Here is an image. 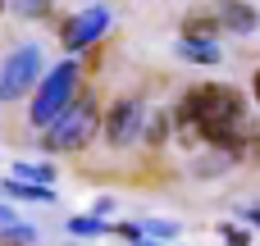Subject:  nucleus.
<instances>
[{"instance_id":"1","label":"nucleus","mask_w":260,"mask_h":246,"mask_svg":"<svg viewBox=\"0 0 260 246\" xmlns=\"http://www.w3.org/2000/svg\"><path fill=\"white\" fill-rule=\"evenodd\" d=\"M183 119H197L201 137L210 146H219V151H238V142H242L233 132V123L242 119V96L229 82H201V87H192L187 100H183Z\"/></svg>"},{"instance_id":"2","label":"nucleus","mask_w":260,"mask_h":246,"mask_svg":"<svg viewBox=\"0 0 260 246\" xmlns=\"http://www.w3.org/2000/svg\"><path fill=\"white\" fill-rule=\"evenodd\" d=\"M91 128H96V100L91 96H73L50 123H46V151H73V146H82L87 137H91Z\"/></svg>"},{"instance_id":"3","label":"nucleus","mask_w":260,"mask_h":246,"mask_svg":"<svg viewBox=\"0 0 260 246\" xmlns=\"http://www.w3.org/2000/svg\"><path fill=\"white\" fill-rule=\"evenodd\" d=\"M73 91H78V64L69 59V64H55L50 68V78L41 82V91H37V105H32V123H50L69 100H73Z\"/></svg>"},{"instance_id":"4","label":"nucleus","mask_w":260,"mask_h":246,"mask_svg":"<svg viewBox=\"0 0 260 246\" xmlns=\"http://www.w3.org/2000/svg\"><path fill=\"white\" fill-rule=\"evenodd\" d=\"M37 68H41V50H37V46H23V50L0 68V100L23 96V91L37 82Z\"/></svg>"},{"instance_id":"5","label":"nucleus","mask_w":260,"mask_h":246,"mask_svg":"<svg viewBox=\"0 0 260 246\" xmlns=\"http://www.w3.org/2000/svg\"><path fill=\"white\" fill-rule=\"evenodd\" d=\"M105 27H110V14H105L101 5H91V9H82L78 18H69V27H64V46H69V50H82V46H91Z\"/></svg>"},{"instance_id":"6","label":"nucleus","mask_w":260,"mask_h":246,"mask_svg":"<svg viewBox=\"0 0 260 246\" xmlns=\"http://www.w3.org/2000/svg\"><path fill=\"white\" fill-rule=\"evenodd\" d=\"M137 123H142V105H137V100H119V105L110 110V119H105V137L123 146V142L137 137Z\"/></svg>"},{"instance_id":"7","label":"nucleus","mask_w":260,"mask_h":246,"mask_svg":"<svg viewBox=\"0 0 260 246\" xmlns=\"http://www.w3.org/2000/svg\"><path fill=\"white\" fill-rule=\"evenodd\" d=\"M215 23H219V27H229V32H251V27H256V9L233 5V0H229V5H219V9H215Z\"/></svg>"},{"instance_id":"8","label":"nucleus","mask_w":260,"mask_h":246,"mask_svg":"<svg viewBox=\"0 0 260 246\" xmlns=\"http://www.w3.org/2000/svg\"><path fill=\"white\" fill-rule=\"evenodd\" d=\"M183 55H187V59H206V64H215V59H219V50H215L210 41H192V37L183 41Z\"/></svg>"},{"instance_id":"9","label":"nucleus","mask_w":260,"mask_h":246,"mask_svg":"<svg viewBox=\"0 0 260 246\" xmlns=\"http://www.w3.org/2000/svg\"><path fill=\"white\" fill-rule=\"evenodd\" d=\"M215 32H219L215 18H197V14L187 18V37H192V41H206V37H215Z\"/></svg>"},{"instance_id":"10","label":"nucleus","mask_w":260,"mask_h":246,"mask_svg":"<svg viewBox=\"0 0 260 246\" xmlns=\"http://www.w3.org/2000/svg\"><path fill=\"white\" fill-rule=\"evenodd\" d=\"M14 173H18V178H32V183H41V187L55 178V173H50V169H41V164H14Z\"/></svg>"},{"instance_id":"11","label":"nucleus","mask_w":260,"mask_h":246,"mask_svg":"<svg viewBox=\"0 0 260 246\" xmlns=\"http://www.w3.org/2000/svg\"><path fill=\"white\" fill-rule=\"evenodd\" d=\"M14 9H18V14H46L50 0H14Z\"/></svg>"},{"instance_id":"12","label":"nucleus","mask_w":260,"mask_h":246,"mask_svg":"<svg viewBox=\"0 0 260 246\" xmlns=\"http://www.w3.org/2000/svg\"><path fill=\"white\" fill-rule=\"evenodd\" d=\"M5 192H9V196H27V201H46V192H41V187H14V183H9Z\"/></svg>"},{"instance_id":"13","label":"nucleus","mask_w":260,"mask_h":246,"mask_svg":"<svg viewBox=\"0 0 260 246\" xmlns=\"http://www.w3.org/2000/svg\"><path fill=\"white\" fill-rule=\"evenodd\" d=\"M165 132H169V123H165V119H155V123H151V142L160 146V142H165Z\"/></svg>"},{"instance_id":"14","label":"nucleus","mask_w":260,"mask_h":246,"mask_svg":"<svg viewBox=\"0 0 260 246\" xmlns=\"http://www.w3.org/2000/svg\"><path fill=\"white\" fill-rule=\"evenodd\" d=\"M73 233H101L96 219H73Z\"/></svg>"},{"instance_id":"15","label":"nucleus","mask_w":260,"mask_h":246,"mask_svg":"<svg viewBox=\"0 0 260 246\" xmlns=\"http://www.w3.org/2000/svg\"><path fill=\"white\" fill-rule=\"evenodd\" d=\"M224 237H229V246H247V233L242 228H224Z\"/></svg>"},{"instance_id":"16","label":"nucleus","mask_w":260,"mask_h":246,"mask_svg":"<svg viewBox=\"0 0 260 246\" xmlns=\"http://www.w3.org/2000/svg\"><path fill=\"white\" fill-rule=\"evenodd\" d=\"M0 228H14V215L9 210H0Z\"/></svg>"},{"instance_id":"17","label":"nucleus","mask_w":260,"mask_h":246,"mask_svg":"<svg viewBox=\"0 0 260 246\" xmlns=\"http://www.w3.org/2000/svg\"><path fill=\"white\" fill-rule=\"evenodd\" d=\"M247 219H251V224H260V205H256V210H251V215H247Z\"/></svg>"},{"instance_id":"18","label":"nucleus","mask_w":260,"mask_h":246,"mask_svg":"<svg viewBox=\"0 0 260 246\" xmlns=\"http://www.w3.org/2000/svg\"><path fill=\"white\" fill-rule=\"evenodd\" d=\"M251 87H256V100H260V68H256V82H251Z\"/></svg>"},{"instance_id":"19","label":"nucleus","mask_w":260,"mask_h":246,"mask_svg":"<svg viewBox=\"0 0 260 246\" xmlns=\"http://www.w3.org/2000/svg\"><path fill=\"white\" fill-rule=\"evenodd\" d=\"M0 9H5V0H0Z\"/></svg>"},{"instance_id":"20","label":"nucleus","mask_w":260,"mask_h":246,"mask_svg":"<svg viewBox=\"0 0 260 246\" xmlns=\"http://www.w3.org/2000/svg\"><path fill=\"white\" fill-rule=\"evenodd\" d=\"M142 246H151V242H142Z\"/></svg>"}]
</instances>
